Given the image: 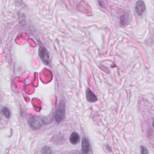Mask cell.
I'll use <instances>...</instances> for the list:
<instances>
[{"instance_id": "cell-1", "label": "cell", "mask_w": 154, "mask_h": 154, "mask_svg": "<svg viewBox=\"0 0 154 154\" xmlns=\"http://www.w3.org/2000/svg\"><path fill=\"white\" fill-rule=\"evenodd\" d=\"M65 117V103L60 101L58 104L57 110L54 113V119L56 122H62Z\"/></svg>"}, {"instance_id": "cell-2", "label": "cell", "mask_w": 154, "mask_h": 154, "mask_svg": "<svg viewBox=\"0 0 154 154\" xmlns=\"http://www.w3.org/2000/svg\"><path fill=\"white\" fill-rule=\"evenodd\" d=\"M39 55L41 60L45 65H50V55L48 54V50L46 49L45 47L41 46L39 50Z\"/></svg>"}, {"instance_id": "cell-3", "label": "cell", "mask_w": 154, "mask_h": 154, "mask_svg": "<svg viewBox=\"0 0 154 154\" xmlns=\"http://www.w3.org/2000/svg\"><path fill=\"white\" fill-rule=\"evenodd\" d=\"M30 126L35 129H39L44 124L43 120L38 116H32L29 122Z\"/></svg>"}, {"instance_id": "cell-4", "label": "cell", "mask_w": 154, "mask_h": 154, "mask_svg": "<svg viewBox=\"0 0 154 154\" xmlns=\"http://www.w3.org/2000/svg\"><path fill=\"white\" fill-rule=\"evenodd\" d=\"M135 9L137 14L141 16L145 11V4L143 1H138L135 5Z\"/></svg>"}, {"instance_id": "cell-5", "label": "cell", "mask_w": 154, "mask_h": 154, "mask_svg": "<svg viewBox=\"0 0 154 154\" xmlns=\"http://www.w3.org/2000/svg\"><path fill=\"white\" fill-rule=\"evenodd\" d=\"M86 99H87V101H89V102H95L98 100L96 96L89 88H87L86 89Z\"/></svg>"}, {"instance_id": "cell-6", "label": "cell", "mask_w": 154, "mask_h": 154, "mask_svg": "<svg viewBox=\"0 0 154 154\" xmlns=\"http://www.w3.org/2000/svg\"><path fill=\"white\" fill-rule=\"evenodd\" d=\"M81 148H82V152L84 153H88L90 152V143L89 140L86 138H83L82 140V145H81Z\"/></svg>"}, {"instance_id": "cell-7", "label": "cell", "mask_w": 154, "mask_h": 154, "mask_svg": "<svg viewBox=\"0 0 154 154\" xmlns=\"http://www.w3.org/2000/svg\"><path fill=\"white\" fill-rule=\"evenodd\" d=\"M69 140H70V142L71 144H76L78 143H79V141L80 140V137L77 132H74L71 134L70 137H69Z\"/></svg>"}, {"instance_id": "cell-8", "label": "cell", "mask_w": 154, "mask_h": 154, "mask_svg": "<svg viewBox=\"0 0 154 154\" xmlns=\"http://www.w3.org/2000/svg\"><path fill=\"white\" fill-rule=\"evenodd\" d=\"M2 113L4 115V116L8 119H9L11 116V111L8 108V107H4L2 109Z\"/></svg>"}, {"instance_id": "cell-9", "label": "cell", "mask_w": 154, "mask_h": 154, "mask_svg": "<svg viewBox=\"0 0 154 154\" xmlns=\"http://www.w3.org/2000/svg\"><path fill=\"white\" fill-rule=\"evenodd\" d=\"M42 153H52L51 150V148L48 146H45L44 147V149H42Z\"/></svg>"}, {"instance_id": "cell-10", "label": "cell", "mask_w": 154, "mask_h": 154, "mask_svg": "<svg viewBox=\"0 0 154 154\" xmlns=\"http://www.w3.org/2000/svg\"><path fill=\"white\" fill-rule=\"evenodd\" d=\"M141 153H148L149 152H148L146 147H145L144 146H141Z\"/></svg>"}]
</instances>
